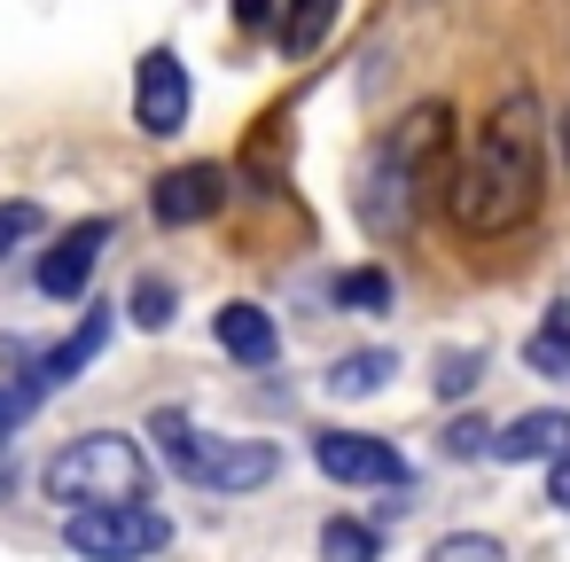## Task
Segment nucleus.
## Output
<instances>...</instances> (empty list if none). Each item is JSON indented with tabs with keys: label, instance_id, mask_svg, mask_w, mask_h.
<instances>
[{
	"label": "nucleus",
	"instance_id": "24",
	"mask_svg": "<svg viewBox=\"0 0 570 562\" xmlns=\"http://www.w3.org/2000/svg\"><path fill=\"white\" fill-rule=\"evenodd\" d=\"M469 383H476V359H469V352H461V359H445V375H438V391H445V398H461Z\"/></svg>",
	"mask_w": 570,
	"mask_h": 562
},
{
	"label": "nucleus",
	"instance_id": "7",
	"mask_svg": "<svg viewBox=\"0 0 570 562\" xmlns=\"http://www.w3.org/2000/svg\"><path fill=\"white\" fill-rule=\"evenodd\" d=\"M219 204H227V172L219 165H173L149 188L157 227H204V219H219Z\"/></svg>",
	"mask_w": 570,
	"mask_h": 562
},
{
	"label": "nucleus",
	"instance_id": "26",
	"mask_svg": "<svg viewBox=\"0 0 570 562\" xmlns=\"http://www.w3.org/2000/svg\"><path fill=\"white\" fill-rule=\"evenodd\" d=\"M547 500H554V507H570V453H562V461H547Z\"/></svg>",
	"mask_w": 570,
	"mask_h": 562
},
{
	"label": "nucleus",
	"instance_id": "18",
	"mask_svg": "<svg viewBox=\"0 0 570 562\" xmlns=\"http://www.w3.org/2000/svg\"><path fill=\"white\" fill-rule=\"evenodd\" d=\"M336 305H352V313H383V305H391V274H383V266L344 274V282H336Z\"/></svg>",
	"mask_w": 570,
	"mask_h": 562
},
{
	"label": "nucleus",
	"instance_id": "2",
	"mask_svg": "<svg viewBox=\"0 0 570 562\" xmlns=\"http://www.w3.org/2000/svg\"><path fill=\"white\" fill-rule=\"evenodd\" d=\"M445 165H453V110H445V102L399 110V118L383 126V141H375L367 196H360V227H367L375 243H399V235L422 219L430 188H445Z\"/></svg>",
	"mask_w": 570,
	"mask_h": 562
},
{
	"label": "nucleus",
	"instance_id": "17",
	"mask_svg": "<svg viewBox=\"0 0 570 562\" xmlns=\"http://www.w3.org/2000/svg\"><path fill=\"white\" fill-rule=\"evenodd\" d=\"M375 554H383V539L367 523H352V515H328L321 523V562H375Z\"/></svg>",
	"mask_w": 570,
	"mask_h": 562
},
{
	"label": "nucleus",
	"instance_id": "21",
	"mask_svg": "<svg viewBox=\"0 0 570 562\" xmlns=\"http://www.w3.org/2000/svg\"><path fill=\"white\" fill-rule=\"evenodd\" d=\"M40 391H48L40 375H24V383H0V437H9V430H17V422L40 406Z\"/></svg>",
	"mask_w": 570,
	"mask_h": 562
},
{
	"label": "nucleus",
	"instance_id": "16",
	"mask_svg": "<svg viewBox=\"0 0 570 562\" xmlns=\"http://www.w3.org/2000/svg\"><path fill=\"white\" fill-rule=\"evenodd\" d=\"M523 367H531V375H570V313H562V305L523 336Z\"/></svg>",
	"mask_w": 570,
	"mask_h": 562
},
{
	"label": "nucleus",
	"instance_id": "13",
	"mask_svg": "<svg viewBox=\"0 0 570 562\" xmlns=\"http://www.w3.org/2000/svg\"><path fill=\"white\" fill-rule=\"evenodd\" d=\"M102 344H110V313H102V305H95V313H87V321H79V336H71V344H56V352H48V359H40V367H32V375H40V383H48V391H56V383H71V375H79V367H87V359H95V352H102Z\"/></svg>",
	"mask_w": 570,
	"mask_h": 562
},
{
	"label": "nucleus",
	"instance_id": "9",
	"mask_svg": "<svg viewBox=\"0 0 570 562\" xmlns=\"http://www.w3.org/2000/svg\"><path fill=\"white\" fill-rule=\"evenodd\" d=\"M219 352L243 359V367H274V359H282V328H274V313L250 305V297L219 305Z\"/></svg>",
	"mask_w": 570,
	"mask_h": 562
},
{
	"label": "nucleus",
	"instance_id": "3",
	"mask_svg": "<svg viewBox=\"0 0 570 562\" xmlns=\"http://www.w3.org/2000/svg\"><path fill=\"white\" fill-rule=\"evenodd\" d=\"M48 492L71 500V507L141 500V492H149V453H141L126 430H87L79 445H63V453L48 461Z\"/></svg>",
	"mask_w": 570,
	"mask_h": 562
},
{
	"label": "nucleus",
	"instance_id": "14",
	"mask_svg": "<svg viewBox=\"0 0 570 562\" xmlns=\"http://www.w3.org/2000/svg\"><path fill=\"white\" fill-rule=\"evenodd\" d=\"M336 32V0H289L282 9V56H313Z\"/></svg>",
	"mask_w": 570,
	"mask_h": 562
},
{
	"label": "nucleus",
	"instance_id": "23",
	"mask_svg": "<svg viewBox=\"0 0 570 562\" xmlns=\"http://www.w3.org/2000/svg\"><path fill=\"white\" fill-rule=\"evenodd\" d=\"M445 453H453V461H476V453H492V430H484V422H469V414H461V422H453V430H445Z\"/></svg>",
	"mask_w": 570,
	"mask_h": 562
},
{
	"label": "nucleus",
	"instance_id": "25",
	"mask_svg": "<svg viewBox=\"0 0 570 562\" xmlns=\"http://www.w3.org/2000/svg\"><path fill=\"white\" fill-rule=\"evenodd\" d=\"M235 24H243V32H266V24H274V0H235Z\"/></svg>",
	"mask_w": 570,
	"mask_h": 562
},
{
	"label": "nucleus",
	"instance_id": "11",
	"mask_svg": "<svg viewBox=\"0 0 570 562\" xmlns=\"http://www.w3.org/2000/svg\"><path fill=\"white\" fill-rule=\"evenodd\" d=\"M149 437H157V453H165L188 484H204V469H212V453H219V437H212L204 422H188L180 406H157V414H149Z\"/></svg>",
	"mask_w": 570,
	"mask_h": 562
},
{
	"label": "nucleus",
	"instance_id": "1",
	"mask_svg": "<svg viewBox=\"0 0 570 562\" xmlns=\"http://www.w3.org/2000/svg\"><path fill=\"white\" fill-rule=\"evenodd\" d=\"M539 188H547L539 102L515 87V95L484 118L476 149L445 172V211H453L461 235H508V227H523V219L539 211Z\"/></svg>",
	"mask_w": 570,
	"mask_h": 562
},
{
	"label": "nucleus",
	"instance_id": "4",
	"mask_svg": "<svg viewBox=\"0 0 570 562\" xmlns=\"http://www.w3.org/2000/svg\"><path fill=\"white\" fill-rule=\"evenodd\" d=\"M63 539H71V554H87V562H141V554H157V546L173 539V523H165L149 500H118V507H79Z\"/></svg>",
	"mask_w": 570,
	"mask_h": 562
},
{
	"label": "nucleus",
	"instance_id": "20",
	"mask_svg": "<svg viewBox=\"0 0 570 562\" xmlns=\"http://www.w3.org/2000/svg\"><path fill=\"white\" fill-rule=\"evenodd\" d=\"M430 562H508V546H500V539H484V531H453V539H438V546H430Z\"/></svg>",
	"mask_w": 570,
	"mask_h": 562
},
{
	"label": "nucleus",
	"instance_id": "10",
	"mask_svg": "<svg viewBox=\"0 0 570 562\" xmlns=\"http://www.w3.org/2000/svg\"><path fill=\"white\" fill-rule=\"evenodd\" d=\"M492 453L500 461H562L570 453V414L562 406H531L508 430H492Z\"/></svg>",
	"mask_w": 570,
	"mask_h": 562
},
{
	"label": "nucleus",
	"instance_id": "19",
	"mask_svg": "<svg viewBox=\"0 0 570 562\" xmlns=\"http://www.w3.org/2000/svg\"><path fill=\"white\" fill-rule=\"evenodd\" d=\"M32 235H48V211H40V204H0V258L24 250Z\"/></svg>",
	"mask_w": 570,
	"mask_h": 562
},
{
	"label": "nucleus",
	"instance_id": "6",
	"mask_svg": "<svg viewBox=\"0 0 570 562\" xmlns=\"http://www.w3.org/2000/svg\"><path fill=\"white\" fill-rule=\"evenodd\" d=\"M188 110H196L188 63H180L173 48H149V56H141V71H134V118H141V134L173 141V134L188 126Z\"/></svg>",
	"mask_w": 570,
	"mask_h": 562
},
{
	"label": "nucleus",
	"instance_id": "5",
	"mask_svg": "<svg viewBox=\"0 0 570 562\" xmlns=\"http://www.w3.org/2000/svg\"><path fill=\"white\" fill-rule=\"evenodd\" d=\"M313 469L336 476V484H383V492L406 484L399 445L391 437H367V430H313Z\"/></svg>",
	"mask_w": 570,
	"mask_h": 562
},
{
	"label": "nucleus",
	"instance_id": "12",
	"mask_svg": "<svg viewBox=\"0 0 570 562\" xmlns=\"http://www.w3.org/2000/svg\"><path fill=\"white\" fill-rule=\"evenodd\" d=\"M274 469H282V453H274L266 437H219L204 484H212V492H250V484H266Z\"/></svg>",
	"mask_w": 570,
	"mask_h": 562
},
{
	"label": "nucleus",
	"instance_id": "8",
	"mask_svg": "<svg viewBox=\"0 0 570 562\" xmlns=\"http://www.w3.org/2000/svg\"><path fill=\"white\" fill-rule=\"evenodd\" d=\"M102 243H110V219H79V227H63V243L40 258V289H48V297H79L87 274L102 266Z\"/></svg>",
	"mask_w": 570,
	"mask_h": 562
},
{
	"label": "nucleus",
	"instance_id": "15",
	"mask_svg": "<svg viewBox=\"0 0 570 562\" xmlns=\"http://www.w3.org/2000/svg\"><path fill=\"white\" fill-rule=\"evenodd\" d=\"M391 375H399L391 352H344V359L328 367V391H336V398H367V391H383Z\"/></svg>",
	"mask_w": 570,
	"mask_h": 562
},
{
	"label": "nucleus",
	"instance_id": "22",
	"mask_svg": "<svg viewBox=\"0 0 570 562\" xmlns=\"http://www.w3.org/2000/svg\"><path fill=\"white\" fill-rule=\"evenodd\" d=\"M173 321V282H141L134 289V328H165Z\"/></svg>",
	"mask_w": 570,
	"mask_h": 562
},
{
	"label": "nucleus",
	"instance_id": "27",
	"mask_svg": "<svg viewBox=\"0 0 570 562\" xmlns=\"http://www.w3.org/2000/svg\"><path fill=\"white\" fill-rule=\"evenodd\" d=\"M562 165H570V110H562Z\"/></svg>",
	"mask_w": 570,
	"mask_h": 562
}]
</instances>
